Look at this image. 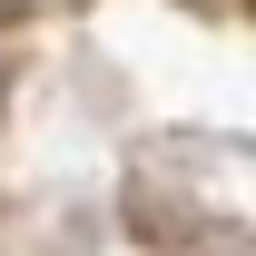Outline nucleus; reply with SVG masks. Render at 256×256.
Listing matches in <instances>:
<instances>
[{
    "label": "nucleus",
    "mask_w": 256,
    "mask_h": 256,
    "mask_svg": "<svg viewBox=\"0 0 256 256\" xmlns=\"http://www.w3.org/2000/svg\"><path fill=\"white\" fill-rule=\"evenodd\" d=\"M188 10H256V0H188Z\"/></svg>",
    "instance_id": "nucleus-1"
}]
</instances>
